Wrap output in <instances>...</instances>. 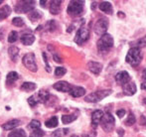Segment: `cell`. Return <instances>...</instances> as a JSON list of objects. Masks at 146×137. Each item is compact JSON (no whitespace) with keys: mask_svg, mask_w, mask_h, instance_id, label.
I'll return each instance as SVG.
<instances>
[{"mask_svg":"<svg viewBox=\"0 0 146 137\" xmlns=\"http://www.w3.org/2000/svg\"><path fill=\"white\" fill-rule=\"evenodd\" d=\"M141 60H142V53H141L140 49L137 48V47H132L131 49H129L128 53L126 55V58H125L126 63L135 67L140 64Z\"/></svg>","mask_w":146,"mask_h":137,"instance_id":"obj_1","label":"cell"},{"mask_svg":"<svg viewBox=\"0 0 146 137\" xmlns=\"http://www.w3.org/2000/svg\"><path fill=\"white\" fill-rule=\"evenodd\" d=\"M96 46H98V49L100 52L102 53L108 52L113 47V38L110 34H104L98 41Z\"/></svg>","mask_w":146,"mask_h":137,"instance_id":"obj_2","label":"cell"},{"mask_svg":"<svg viewBox=\"0 0 146 137\" xmlns=\"http://www.w3.org/2000/svg\"><path fill=\"white\" fill-rule=\"evenodd\" d=\"M110 95H111V89L94 91V93H92L90 95H88V97H86L85 101L87 103H98V101H102L104 97H108Z\"/></svg>","mask_w":146,"mask_h":137,"instance_id":"obj_3","label":"cell"},{"mask_svg":"<svg viewBox=\"0 0 146 137\" xmlns=\"http://www.w3.org/2000/svg\"><path fill=\"white\" fill-rule=\"evenodd\" d=\"M84 1H71L67 8V12L71 16H79L84 11Z\"/></svg>","mask_w":146,"mask_h":137,"instance_id":"obj_4","label":"cell"},{"mask_svg":"<svg viewBox=\"0 0 146 137\" xmlns=\"http://www.w3.org/2000/svg\"><path fill=\"white\" fill-rule=\"evenodd\" d=\"M22 62H23V65L26 67L29 71H33V73H36L37 69H38V67H37L36 64V58H35V55L33 53H28L22 59Z\"/></svg>","mask_w":146,"mask_h":137,"instance_id":"obj_5","label":"cell"},{"mask_svg":"<svg viewBox=\"0 0 146 137\" xmlns=\"http://www.w3.org/2000/svg\"><path fill=\"white\" fill-rule=\"evenodd\" d=\"M35 8V1H19L16 4L15 10L16 13H27L33 11Z\"/></svg>","mask_w":146,"mask_h":137,"instance_id":"obj_6","label":"cell"},{"mask_svg":"<svg viewBox=\"0 0 146 137\" xmlns=\"http://www.w3.org/2000/svg\"><path fill=\"white\" fill-rule=\"evenodd\" d=\"M114 122H115V120H114L113 116L110 113H106L102 117L100 125L106 132H110L114 127Z\"/></svg>","mask_w":146,"mask_h":137,"instance_id":"obj_7","label":"cell"},{"mask_svg":"<svg viewBox=\"0 0 146 137\" xmlns=\"http://www.w3.org/2000/svg\"><path fill=\"white\" fill-rule=\"evenodd\" d=\"M94 33L98 36H104L106 34V31L108 29V20L106 18H100L96 21L94 25Z\"/></svg>","mask_w":146,"mask_h":137,"instance_id":"obj_8","label":"cell"},{"mask_svg":"<svg viewBox=\"0 0 146 137\" xmlns=\"http://www.w3.org/2000/svg\"><path fill=\"white\" fill-rule=\"evenodd\" d=\"M88 38H90V30L86 27H81L76 34L75 42L78 45H83L88 40Z\"/></svg>","mask_w":146,"mask_h":137,"instance_id":"obj_9","label":"cell"},{"mask_svg":"<svg viewBox=\"0 0 146 137\" xmlns=\"http://www.w3.org/2000/svg\"><path fill=\"white\" fill-rule=\"evenodd\" d=\"M115 81L118 85H124L129 83V81H130V75H129V73H127L126 71H121L116 73Z\"/></svg>","mask_w":146,"mask_h":137,"instance_id":"obj_10","label":"cell"},{"mask_svg":"<svg viewBox=\"0 0 146 137\" xmlns=\"http://www.w3.org/2000/svg\"><path fill=\"white\" fill-rule=\"evenodd\" d=\"M53 87H54L55 89H57L58 91H62V93H70L73 87H72L69 83H67V81H58V83H54Z\"/></svg>","mask_w":146,"mask_h":137,"instance_id":"obj_11","label":"cell"},{"mask_svg":"<svg viewBox=\"0 0 146 137\" xmlns=\"http://www.w3.org/2000/svg\"><path fill=\"white\" fill-rule=\"evenodd\" d=\"M104 113L102 111V110H96V111L92 112V124L94 127L98 126V124L102 122V119L104 117Z\"/></svg>","mask_w":146,"mask_h":137,"instance_id":"obj_12","label":"cell"},{"mask_svg":"<svg viewBox=\"0 0 146 137\" xmlns=\"http://www.w3.org/2000/svg\"><path fill=\"white\" fill-rule=\"evenodd\" d=\"M88 69L94 75H100L102 69V65L98 62H90L88 63Z\"/></svg>","mask_w":146,"mask_h":137,"instance_id":"obj_13","label":"cell"},{"mask_svg":"<svg viewBox=\"0 0 146 137\" xmlns=\"http://www.w3.org/2000/svg\"><path fill=\"white\" fill-rule=\"evenodd\" d=\"M123 93H124V95H128V97H131V95H134L136 93V85H135V83L129 81L128 83L123 85Z\"/></svg>","mask_w":146,"mask_h":137,"instance_id":"obj_14","label":"cell"},{"mask_svg":"<svg viewBox=\"0 0 146 137\" xmlns=\"http://www.w3.org/2000/svg\"><path fill=\"white\" fill-rule=\"evenodd\" d=\"M61 5H62V1H60V0H53V1H51L50 12L52 14H54V15L59 14L60 11H61Z\"/></svg>","mask_w":146,"mask_h":137,"instance_id":"obj_15","label":"cell"},{"mask_svg":"<svg viewBox=\"0 0 146 137\" xmlns=\"http://www.w3.org/2000/svg\"><path fill=\"white\" fill-rule=\"evenodd\" d=\"M70 95L73 97H81L86 95V89L82 87H73L70 91Z\"/></svg>","mask_w":146,"mask_h":137,"instance_id":"obj_16","label":"cell"},{"mask_svg":"<svg viewBox=\"0 0 146 137\" xmlns=\"http://www.w3.org/2000/svg\"><path fill=\"white\" fill-rule=\"evenodd\" d=\"M21 42L26 46H30L35 42V36L32 34H23L21 36Z\"/></svg>","mask_w":146,"mask_h":137,"instance_id":"obj_17","label":"cell"},{"mask_svg":"<svg viewBox=\"0 0 146 137\" xmlns=\"http://www.w3.org/2000/svg\"><path fill=\"white\" fill-rule=\"evenodd\" d=\"M20 124V120L18 119H12L9 120L8 122H6L5 124L2 125V128L5 130H13L14 128H16Z\"/></svg>","mask_w":146,"mask_h":137,"instance_id":"obj_18","label":"cell"},{"mask_svg":"<svg viewBox=\"0 0 146 137\" xmlns=\"http://www.w3.org/2000/svg\"><path fill=\"white\" fill-rule=\"evenodd\" d=\"M11 12H12V10L9 5L2 6V7L0 8V21H2V20H4L5 18H7L8 16L11 14Z\"/></svg>","mask_w":146,"mask_h":137,"instance_id":"obj_19","label":"cell"},{"mask_svg":"<svg viewBox=\"0 0 146 137\" xmlns=\"http://www.w3.org/2000/svg\"><path fill=\"white\" fill-rule=\"evenodd\" d=\"M100 9L102 10V12L106 14H111L112 13V5L110 2H108V1H104L98 5Z\"/></svg>","mask_w":146,"mask_h":137,"instance_id":"obj_20","label":"cell"},{"mask_svg":"<svg viewBox=\"0 0 146 137\" xmlns=\"http://www.w3.org/2000/svg\"><path fill=\"white\" fill-rule=\"evenodd\" d=\"M18 79H19V75H18L16 71H10V73H8V75H6V83H7L8 85H10L15 83Z\"/></svg>","mask_w":146,"mask_h":137,"instance_id":"obj_21","label":"cell"},{"mask_svg":"<svg viewBox=\"0 0 146 137\" xmlns=\"http://www.w3.org/2000/svg\"><path fill=\"white\" fill-rule=\"evenodd\" d=\"M8 54L12 60L16 61L18 58V55H19V48H17L16 46H11L8 49Z\"/></svg>","mask_w":146,"mask_h":137,"instance_id":"obj_22","label":"cell"},{"mask_svg":"<svg viewBox=\"0 0 146 137\" xmlns=\"http://www.w3.org/2000/svg\"><path fill=\"white\" fill-rule=\"evenodd\" d=\"M58 124H59V119L57 116H53V117H51L50 119H48L45 122V125L48 128H55L58 126Z\"/></svg>","mask_w":146,"mask_h":137,"instance_id":"obj_23","label":"cell"},{"mask_svg":"<svg viewBox=\"0 0 146 137\" xmlns=\"http://www.w3.org/2000/svg\"><path fill=\"white\" fill-rule=\"evenodd\" d=\"M28 17H29V19L32 22H36V21H38L41 17H42V13H41L39 10L34 9L33 11H31L30 13L28 14Z\"/></svg>","mask_w":146,"mask_h":137,"instance_id":"obj_24","label":"cell"},{"mask_svg":"<svg viewBox=\"0 0 146 137\" xmlns=\"http://www.w3.org/2000/svg\"><path fill=\"white\" fill-rule=\"evenodd\" d=\"M37 87L36 83H31V81H26L24 83L23 85H21V89L22 91H35Z\"/></svg>","mask_w":146,"mask_h":137,"instance_id":"obj_25","label":"cell"},{"mask_svg":"<svg viewBox=\"0 0 146 137\" xmlns=\"http://www.w3.org/2000/svg\"><path fill=\"white\" fill-rule=\"evenodd\" d=\"M76 119H77V115H75V114H64L62 116V122L64 124H69Z\"/></svg>","mask_w":146,"mask_h":137,"instance_id":"obj_26","label":"cell"},{"mask_svg":"<svg viewBox=\"0 0 146 137\" xmlns=\"http://www.w3.org/2000/svg\"><path fill=\"white\" fill-rule=\"evenodd\" d=\"M69 133V129L68 128H60V129L55 130L52 133L53 137H64L65 135Z\"/></svg>","mask_w":146,"mask_h":137,"instance_id":"obj_27","label":"cell"},{"mask_svg":"<svg viewBox=\"0 0 146 137\" xmlns=\"http://www.w3.org/2000/svg\"><path fill=\"white\" fill-rule=\"evenodd\" d=\"M26 132L23 129H16L8 134V137H26Z\"/></svg>","mask_w":146,"mask_h":137,"instance_id":"obj_28","label":"cell"},{"mask_svg":"<svg viewBox=\"0 0 146 137\" xmlns=\"http://www.w3.org/2000/svg\"><path fill=\"white\" fill-rule=\"evenodd\" d=\"M18 40V33L16 31H11L8 36V42L9 43H15Z\"/></svg>","mask_w":146,"mask_h":137,"instance_id":"obj_29","label":"cell"},{"mask_svg":"<svg viewBox=\"0 0 146 137\" xmlns=\"http://www.w3.org/2000/svg\"><path fill=\"white\" fill-rule=\"evenodd\" d=\"M12 24L14 26H17V27H22V26H24V20L21 17H15L12 20Z\"/></svg>","mask_w":146,"mask_h":137,"instance_id":"obj_30","label":"cell"},{"mask_svg":"<svg viewBox=\"0 0 146 137\" xmlns=\"http://www.w3.org/2000/svg\"><path fill=\"white\" fill-rule=\"evenodd\" d=\"M29 128H31V129L33 130H36V129H40L41 127V123L40 121H38V120H32V121L29 123V126H28Z\"/></svg>","mask_w":146,"mask_h":137,"instance_id":"obj_31","label":"cell"},{"mask_svg":"<svg viewBox=\"0 0 146 137\" xmlns=\"http://www.w3.org/2000/svg\"><path fill=\"white\" fill-rule=\"evenodd\" d=\"M135 121H136V119H135V116L133 115L132 113H129L127 119L125 120V124H126L127 126H131V125H133V124L135 123Z\"/></svg>","mask_w":146,"mask_h":137,"instance_id":"obj_32","label":"cell"},{"mask_svg":"<svg viewBox=\"0 0 146 137\" xmlns=\"http://www.w3.org/2000/svg\"><path fill=\"white\" fill-rule=\"evenodd\" d=\"M66 73H67V69L63 68V67H58L55 69V75L56 77H63Z\"/></svg>","mask_w":146,"mask_h":137,"instance_id":"obj_33","label":"cell"},{"mask_svg":"<svg viewBox=\"0 0 146 137\" xmlns=\"http://www.w3.org/2000/svg\"><path fill=\"white\" fill-rule=\"evenodd\" d=\"M44 131L41 129H36V130H33V132L31 133L30 137H43L44 136Z\"/></svg>","mask_w":146,"mask_h":137,"instance_id":"obj_34","label":"cell"},{"mask_svg":"<svg viewBox=\"0 0 146 137\" xmlns=\"http://www.w3.org/2000/svg\"><path fill=\"white\" fill-rule=\"evenodd\" d=\"M137 44V48H142V47H146V36H144L143 38L139 39L138 41L136 42Z\"/></svg>","mask_w":146,"mask_h":137,"instance_id":"obj_35","label":"cell"},{"mask_svg":"<svg viewBox=\"0 0 146 137\" xmlns=\"http://www.w3.org/2000/svg\"><path fill=\"white\" fill-rule=\"evenodd\" d=\"M43 58H44V62L46 63V69H47V71L48 73H50L51 71V68H50V66H49V64H48V60H47V55H46V53H43Z\"/></svg>","mask_w":146,"mask_h":137,"instance_id":"obj_36","label":"cell"},{"mask_svg":"<svg viewBox=\"0 0 146 137\" xmlns=\"http://www.w3.org/2000/svg\"><path fill=\"white\" fill-rule=\"evenodd\" d=\"M116 115L118 116V117L122 118L123 116L125 115V110H124V109H118V110L116 111Z\"/></svg>","mask_w":146,"mask_h":137,"instance_id":"obj_37","label":"cell"},{"mask_svg":"<svg viewBox=\"0 0 146 137\" xmlns=\"http://www.w3.org/2000/svg\"><path fill=\"white\" fill-rule=\"evenodd\" d=\"M48 25H49V30H50V31H54L55 28H56V26H55V22H54V21L49 22Z\"/></svg>","mask_w":146,"mask_h":137,"instance_id":"obj_38","label":"cell"},{"mask_svg":"<svg viewBox=\"0 0 146 137\" xmlns=\"http://www.w3.org/2000/svg\"><path fill=\"white\" fill-rule=\"evenodd\" d=\"M54 59H55V61H56V62H58V63H62V59L60 58V57L57 56V55H54Z\"/></svg>","mask_w":146,"mask_h":137,"instance_id":"obj_39","label":"cell"},{"mask_svg":"<svg viewBox=\"0 0 146 137\" xmlns=\"http://www.w3.org/2000/svg\"><path fill=\"white\" fill-rule=\"evenodd\" d=\"M40 3H41V6H42V7H45V6H46V1H42V0H41Z\"/></svg>","mask_w":146,"mask_h":137,"instance_id":"obj_40","label":"cell"},{"mask_svg":"<svg viewBox=\"0 0 146 137\" xmlns=\"http://www.w3.org/2000/svg\"><path fill=\"white\" fill-rule=\"evenodd\" d=\"M142 77H143V79H146V69L143 71V73H142Z\"/></svg>","mask_w":146,"mask_h":137,"instance_id":"obj_41","label":"cell"},{"mask_svg":"<svg viewBox=\"0 0 146 137\" xmlns=\"http://www.w3.org/2000/svg\"><path fill=\"white\" fill-rule=\"evenodd\" d=\"M141 87H142V89H145L146 91V83H143L142 85H141Z\"/></svg>","mask_w":146,"mask_h":137,"instance_id":"obj_42","label":"cell"},{"mask_svg":"<svg viewBox=\"0 0 146 137\" xmlns=\"http://www.w3.org/2000/svg\"><path fill=\"white\" fill-rule=\"evenodd\" d=\"M118 16H119V17H124V14H123V13H120V12H119V13H118Z\"/></svg>","mask_w":146,"mask_h":137,"instance_id":"obj_43","label":"cell"},{"mask_svg":"<svg viewBox=\"0 0 146 137\" xmlns=\"http://www.w3.org/2000/svg\"><path fill=\"white\" fill-rule=\"evenodd\" d=\"M71 137H79L78 135H73V136H71Z\"/></svg>","mask_w":146,"mask_h":137,"instance_id":"obj_44","label":"cell"},{"mask_svg":"<svg viewBox=\"0 0 146 137\" xmlns=\"http://www.w3.org/2000/svg\"><path fill=\"white\" fill-rule=\"evenodd\" d=\"M1 3H3V1H2V0H0V4H1Z\"/></svg>","mask_w":146,"mask_h":137,"instance_id":"obj_45","label":"cell"}]
</instances>
